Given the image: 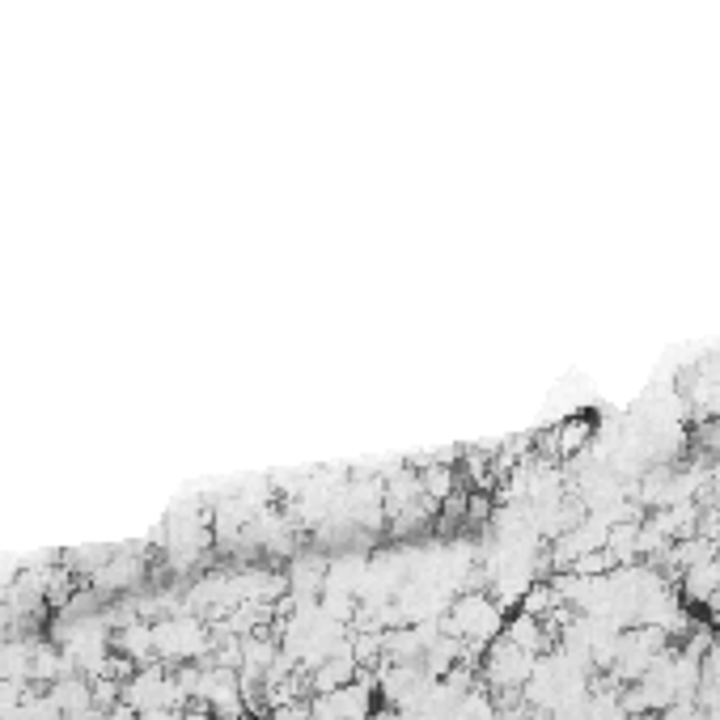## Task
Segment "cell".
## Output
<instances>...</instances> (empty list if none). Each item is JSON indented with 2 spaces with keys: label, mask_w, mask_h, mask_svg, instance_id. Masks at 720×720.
I'll return each instance as SVG.
<instances>
[{
  "label": "cell",
  "mask_w": 720,
  "mask_h": 720,
  "mask_svg": "<svg viewBox=\"0 0 720 720\" xmlns=\"http://www.w3.org/2000/svg\"><path fill=\"white\" fill-rule=\"evenodd\" d=\"M441 627H445V636L463 640L466 648H479V644L500 640L505 611H500V602H491L488 593H463L454 606H445Z\"/></svg>",
  "instance_id": "1"
},
{
  "label": "cell",
  "mask_w": 720,
  "mask_h": 720,
  "mask_svg": "<svg viewBox=\"0 0 720 720\" xmlns=\"http://www.w3.org/2000/svg\"><path fill=\"white\" fill-rule=\"evenodd\" d=\"M539 666V653H526L517 648L513 640H491L488 644V661H484V674L496 691H521L530 682V674Z\"/></svg>",
  "instance_id": "2"
},
{
  "label": "cell",
  "mask_w": 720,
  "mask_h": 720,
  "mask_svg": "<svg viewBox=\"0 0 720 720\" xmlns=\"http://www.w3.org/2000/svg\"><path fill=\"white\" fill-rule=\"evenodd\" d=\"M208 648V632L195 618H161L153 623V653L166 661H191Z\"/></svg>",
  "instance_id": "3"
},
{
  "label": "cell",
  "mask_w": 720,
  "mask_h": 720,
  "mask_svg": "<svg viewBox=\"0 0 720 720\" xmlns=\"http://www.w3.org/2000/svg\"><path fill=\"white\" fill-rule=\"evenodd\" d=\"M593 441V420L590 415H576V420H564L560 428H555V437H551V454L555 458H576V454H585Z\"/></svg>",
  "instance_id": "4"
}]
</instances>
